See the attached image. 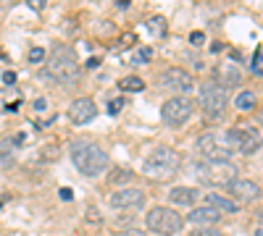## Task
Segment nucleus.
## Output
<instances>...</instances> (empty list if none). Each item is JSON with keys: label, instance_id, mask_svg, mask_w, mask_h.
I'll return each instance as SVG.
<instances>
[{"label": "nucleus", "instance_id": "nucleus-1", "mask_svg": "<svg viewBox=\"0 0 263 236\" xmlns=\"http://www.w3.org/2000/svg\"><path fill=\"white\" fill-rule=\"evenodd\" d=\"M71 163H74V168L79 170L82 176H87V179H95V176H100L103 170L108 168V153L98 144V142H92V139H74L71 142Z\"/></svg>", "mask_w": 263, "mask_h": 236}, {"label": "nucleus", "instance_id": "nucleus-2", "mask_svg": "<svg viewBox=\"0 0 263 236\" xmlns=\"http://www.w3.org/2000/svg\"><path fill=\"white\" fill-rule=\"evenodd\" d=\"M48 63H50V74L55 81L71 87V84L79 81V60H77V53L71 45H55L48 55Z\"/></svg>", "mask_w": 263, "mask_h": 236}, {"label": "nucleus", "instance_id": "nucleus-3", "mask_svg": "<svg viewBox=\"0 0 263 236\" xmlns=\"http://www.w3.org/2000/svg\"><path fill=\"white\" fill-rule=\"evenodd\" d=\"M179 165H182V158H179L177 149L158 147V149H153V153L147 155L142 170H145V176L153 179V181H168L179 170Z\"/></svg>", "mask_w": 263, "mask_h": 236}, {"label": "nucleus", "instance_id": "nucleus-4", "mask_svg": "<svg viewBox=\"0 0 263 236\" xmlns=\"http://www.w3.org/2000/svg\"><path fill=\"white\" fill-rule=\"evenodd\" d=\"M187 218L182 216L179 210L166 207V205H156L147 216H145V226L150 233H158V236H177L184 231Z\"/></svg>", "mask_w": 263, "mask_h": 236}, {"label": "nucleus", "instance_id": "nucleus-5", "mask_svg": "<svg viewBox=\"0 0 263 236\" xmlns=\"http://www.w3.org/2000/svg\"><path fill=\"white\" fill-rule=\"evenodd\" d=\"M227 147L239 155H255L263 147V134L253 126H232L227 132Z\"/></svg>", "mask_w": 263, "mask_h": 236}, {"label": "nucleus", "instance_id": "nucleus-6", "mask_svg": "<svg viewBox=\"0 0 263 236\" xmlns=\"http://www.w3.org/2000/svg\"><path fill=\"white\" fill-rule=\"evenodd\" d=\"M227 105H229V95L221 84L211 81V84H203L200 87V108L208 118H221Z\"/></svg>", "mask_w": 263, "mask_h": 236}, {"label": "nucleus", "instance_id": "nucleus-7", "mask_svg": "<svg viewBox=\"0 0 263 236\" xmlns=\"http://www.w3.org/2000/svg\"><path fill=\"white\" fill-rule=\"evenodd\" d=\"M192 113H195V102L190 97H177L174 95L171 100H166L161 105V118L168 126H184L192 118Z\"/></svg>", "mask_w": 263, "mask_h": 236}, {"label": "nucleus", "instance_id": "nucleus-8", "mask_svg": "<svg viewBox=\"0 0 263 236\" xmlns=\"http://www.w3.org/2000/svg\"><path fill=\"white\" fill-rule=\"evenodd\" d=\"M234 165L232 163H203L195 168L197 179L208 186H229L234 181Z\"/></svg>", "mask_w": 263, "mask_h": 236}, {"label": "nucleus", "instance_id": "nucleus-9", "mask_svg": "<svg viewBox=\"0 0 263 236\" xmlns=\"http://www.w3.org/2000/svg\"><path fill=\"white\" fill-rule=\"evenodd\" d=\"M158 84H161V90L177 92V97H187V92L195 90V79H192L184 69H179V66L166 69V71L158 76Z\"/></svg>", "mask_w": 263, "mask_h": 236}, {"label": "nucleus", "instance_id": "nucleus-10", "mask_svg": "<svg viewBox=\"0 0 263 236\" xmlns=\"http://www.w3.org/2000/svg\"><path fill=\"white\" fill-rule=\"evenodd\" d=\"M197 153L205 163H229L232 149L227 147V142H221L216 134H203L197 139Z\"/></svg>", "mask_w": 263, "mask_h": 236}, {"label": "nucleus", "instance_id": "nucleus-11", "mask_svg": "<svg viewBox=\"0 0 263 236\" xmlns=\"http://www.w3.org/2000/svg\"><path fill=\"white\" fill-rule=\"evenodd\" d=\"M145 191L137 189V186H126V189H116L111 195V207L114 210H140L145 205Z\"/></svg>", "mask_w": 263, "mask_h": 236}, {"label": "nucleus", "instance_id": "nucleus-12", "mask_svg": "<svg viewBox=\"0 0 263 236\" xmlns=\"http://www.w3.org/2000/svg\"><path fill=\"white\" fill-rule=\"evenodd\" d=\"M227 191H229V200H234L237 205L255 202V200L263 195V189H260L255 181H250V179H234V181L227 186Z\"/></svg>", "mask_w": 263, "mask_h": 236}, {"label": "nucleus", "instance_id": "nucleus-13", "mask_svg": "<svg viewBox=\"0 0 263 236\" xmlns=\"http://www.w3.org/2000/svg\"><path fill=\"white\" fill-rule=\"evenodd\" d=\"M95 116H98V105H95V100H90V97H77V100L71 102V108H69V118H71V123H77V126L90 123Z\"/></svg>", "mask_w": 263, "mask_h": 236}, {"label": "nucleus", "instance_id": "nucleus-14", "mask_svg": "<svg viewBox=\"0 0 263 236\" xmlns=\"http://www.w3.org/2000/svg\"><path fill=\"white\" fill-rule=\"evenodd\" d=\"M218 218H221V212H218V210H213L211 205H200V207H195L192 212H190V216H187V221L190 223H195L197 228H213L216 223H218Z\"/></svg>", "mask_w": 263, "mask_h": 236}, {"label": "nucleus", "instance_id": "nucleus-15", "mask_svg": "<svg viewBox=\"0 0 263 236\" xmlns=\"http://www.w3.org/2000/svg\"><path fill=\"white\" fill-rule=\"evenodd\" d=\"M197 197H200V191H197L195 186H174L168 191V202L174 207H195Z\"/></svg>", "mask_w": 263, "mask_h": 236}, {"label": "nucleus", "instance_id": "nucleus-16", "mask_svg": "<svg viewBox=\"0 0 263 236\" xmlns=\"http://www.w3.org/2000/svg\"><path fill=\"white\" fill-rule=\"evenodd\" d=\"M216 79L221 81L224 90L227 87H237L239 79H242V71H239V66H234V63H221V66H216Z\"/></svg>", "mask_w": 263, "mask_h": 236}, {"label": "nucleus", "instance_id": "nucleus-17", "mask_svg": "<svg viewBox=\"0 0 263 236\" xmlns=\"http://www.w3.org/2000/svg\"><path fill=\"white\" fill-rule=\"evenodd\" d=\"M205 205H211L218 212H237V207H239L234 200H229L227 195H218V191H211V195L205 197Z\"/></svg>", "mask_w": 263, "mask_h": 236}, {"label": "nucleus", "instance_id": "nucleus-18", "mask_svg": "<svg viewBox=\"0 0 263 236\" xmlns=\"http://www.w3.org/2000/svg\"><path fill=\"white\" fill-rule=\"evenodd\" d=\"M234 105H237L242 113H253V111L258 108V97H255V92L245 90V92H239V95L234 97Z\"/></svg>", "mask_w": 263, "mask_h": 236}, {"label": "nucleus", "instance_id": "nucleus-19", "mask_svg": "<svg viewBox=\"0 0 263 236\" xmlns=\"http://www.w3.org/2000/svg\"><path fill=\"white\" fill-rule=\"evenodd\" d=\"M119 90L121 92H142L145 81L140 76H124V79H119Z\"/></svg>", "mask_w": 263, "mask_h": 236}, {"label": "nucleus", "instance_id": "nucleus-20", "mask_svg": "<svg viewBox=\"0 0 263 236\" xmlns=\"http://www.w3.org/2000/svg\"><path fill=\"white\" fill-rule=\"evenodd\" d=\"M147 29H150L153 34L163 37V34H166V18H161V16H153V18L147 21Z\"/></svg>", "mask_w": 263, "mask_h": 236}, {"label": "nucleus", "instance_id": "nucleus-21", "mask_svg": "<svg viewBox=\"0 0 263 236\" xmlns=\"http://www.w3.org/2000/svg\"><path fill=\"white\" fill-rule=\"evenodd\" d=\"M132 179H135V174H132V170H124V168H119V170L111 174V184H124V181H132Z\"/></svg>", "mask_w": 263, "mask_h": 236}, {"label": "nucleus", "instance_id": "nucleus-22", "mask_svg": "<svg viewBox=\"0 0 263 236\" xmlns=\"http://www.w3.org/2000/svg\"><path fill=\"white\" fill-rule=\"evenodd\" d=\"M187 236H227V233H221L218 228H195V231H190Z\"/></svg>", "mask_w": 263, "mask_h": 236}, {"label": "nucleus", "instance_id": "nucleus-23", "mask_svg": "<svg viewBox=\"0 0 263 236\" xmlns=\"http://www.w3.org/2000/svg\"><path fill=\"white\" fill-rule=\"evenodd\" d=\"M253 71H255L258 76H263V48L255 50V55H253Z\"/></svg>", "mask_w": 263, "mask_h": 236}, {"label": "nucleus", "instance_id": "nucleus-24", "mask_svg": "<svg viewBox=\"0 0 263 236\" xmlns=\"http://www.w3.org/2000/svg\"><path fill=\"white\" fill-rule=\"evenodd\" d=\"M29 60L32 63H42V60H45V50H42V48H32L29 50Z\"/></svg>", "mask_w": 263, "mask_h": 236}, {"label": "nucleus", "instance_id": "nucleus-25", "mask_svg": "<svg viewBox=\"0 0 263 236\" xmlns=\"http://www.w3.org/2000/svg\"><path fill=\"white\" fill-rule=\"evenodd\" d=\"M190 42H192L195 48H200L203 42H205V34H203V32H192V34H190Z\"/></svg>", "mask_w": 263, "mask_h": 236}, {"label": "nucleus", "instance_id": "nucleus-26", "mask_svg": "<svg viewBox=\"0 0 263 236\" xmlns=\"http://www.w3.org/2000/svg\"><path fill=\"white\" fill-rule=\"evenodd\" d=\"M121 108H124V100H111V102H108V113H111V116H116Z\"/></svg>", "mask_w": 263, "mask_h": 236}, {"label": "nucleus", "instance_id": "nucleus-27", "mask_svg": "<svg viewBox=\"0 0 263 236\" xmlns=\"http://www.w3.org/2000/svg\"><path fill=\"white\" fill-rule=\"evenodd\" d=\"M42 149H45V153H42V158H53V160L58 158V147H55V144H53V147H50V144H45Z\"/></svg>", "mask_w": 263, "mask_h": 236}, {"label": "nucleus", "instance_id": "nucleus-28", "mask_svg": "<svg viewBox=\"0 0 263 236\" xmlns=\"http://www.w3.org/2000/svg\"><path fill=\"white\" fill-rule=\"evenodd\" d=\"M58 197H61L63 202H69V200L74 197V191H71L69 186H61V189H58Z\"/></svg>", "mask_w": 263, "mask_h": 236}, {"label": "nucleus", "instance_id": "nucleus-29", "mask_svg": "<svg viewBox=\"0 0 263 236\" xmlns=\"http://www.w3.org/2000/svg\"><path fill=\"white\" fill-rule=\"evenodd\" d=\"M84 218L90 221V223H92V221H95V223H100V212H98L95 207H87V216H84Z\"/></svg>", "mask_w": 263, "mask_h": 236}, {"label": "nucleus", "instance_id": "nucleus-30", "mask_svg": "<svg viewBox=\"0 0 263 236\" xmlns=\"http://www.w3.org/2000/svg\"><path fill=\"white\" fill-rule=\"evenodd\" d=\"M116 236H147V233H142L140 228H126V231H119Z\"/></svg>", "mask_w": 263, "mask_h": 236}, {"label": "nucleus", "instance_id": "nucleus-31", "mask_svg": "<svg viewBox=\"0 0 263 236\" xmlns=\"http://www.w3.org/2000/svg\"><path fill=\"white\" fill-rule=\"evenodd\" d=\"M34 111H37V113H45V111H48V102L42 100V97H37V100H34Z\"/></svg>", "mask_w": 263, "mask_h": 236}, {"label": "nucleus", "instance_id": "nucleus-32", "mask_svg": "<svg viewBox=\"0 0 263 236\" xmlns=\"http://www.w3.org/2000/svg\"><path fill=\"white\" fill-rule=\"evenodd\" d=\"M3 84L13 87V84H16V74H13V71H6V74H3Z\"/></svg>", "mask_w": 263, "mask_h": 236}, {"label": "nucleus", "instance_id": "nucleus-33", "mask_svg": "<svg viewBox=\"0 0 263 236\" xmlns=\"http://www.w3.org/2000/svg\"><path fill=\"white\" fill-rule=\"evenodd\" d=\"M147 58H150V50H147V48H145V50H140V53H137V55H135V63H145V60H147Z\"/></svg>", "mask_w": 263, "mask_h": 236}, {"label": "nucleus", "instance_id": "nucleus-34", "mask_svg": "<svg viewBox=\"0 0 263 236\" xmlns=\"http://www.w3.org/2000/svg\"><path fill=\"white\" fill-rule=\"evenodd\" d=\"M121 45H124V48L135 45V34H124V37H121Z\"/></svg>", "mask_w": 263, "mask_h": 236}, {"label": "nucleus", "instance_id": "nucleus-35", "mask_svg": "<svg viewBox=\"0 0 263 236\" xmlns=\"http://www.w3.org/2000/svg\"><path fill=\"white\" fill-rule=\"evenodd\" d=\"M98 63H100L98 58H90V60H87V69H95V66H98Z\"/></svg>", "mask_w": 263, "mask_h": 236}, {"label": "nucleus", "instance_id": "nucleus-36", "mask_svg": "<svg viewBox=\"0 0 263 236\" xmlns=\"http://www.w3.org/2000/svg\"><path fill=\"white\" fill-rule=\"evenodd\" d=\"M258 123H260V126H263V111H260V113H258Z\"/></svg>", "mask_w": 263, "mask_h": 236}]
</instances>
